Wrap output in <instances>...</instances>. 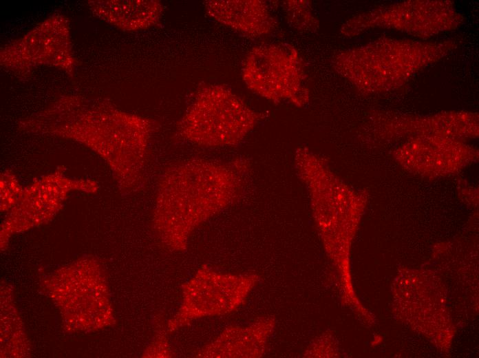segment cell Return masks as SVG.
Segmentation results:
<instances>
[{
    "label": "cell",
    "instance_id": "obj_1",
    "mask_svg": "<svg viewBox=\"0 0 479 358\" xmlns=\"http://www.w3.org/2000/svg\"><path fill=\"white\" fill-rule=\"evenodd\" d=\"M246 170L242 160L192 159L168 166L159 180L156 207L158 230L166 245L184 249L199 224L240 194Z\"/></svg>",
    "mask_w": 479,
    "mask_h": 358
},
{
    "label": "cell",
    "instance_id": "obj_2",
    "mask_svg": "<svg viewBox=\"0 0 479 358\" xmlns=\"http://www.w3.org/2000/svg\"><path fill=\"white\" fill-rule=\"evenodd\" d=\"M262 119L228 87L205 84L195 92L177 126L178 135L206 147L240 143Z\"/></svg>",
    "mask_w": 479,
    "mask_h": 358
},
{
    "label": "cell",
    "instance_id": "obj_3",
    "mask_svg": "<svg viewBox=\"0 0 479 358\" xmlns=\"http://www.w3.org/2000/svg\"><path fill=\"white\" fill-rule=\"evenodd\" d=\"M304 74L299 54L288 45L256 46L242 65L243 79L254 92L273 101L288 100L297 105L307 103L309 96Z\"/></svg>",
    "mask_w": 479,
    "mask_h": 358
},
{
    "label": "cell",
    "instance_id": "obj_4",
    "mask_svg": "<svg viewBox=\"0 0 479 358\" xmlns=\"http://www.w3.org/2000/svg\"><path fill=\"white\" fill-rule=\"evenodd\" d=\"M68 19L54 14L21 38L1 48V65L27 78L39 65L58 67L72 75L76 65Z\"/></svg>",
    "mask_w": 479,
    "mask_h": 358
},
{
    "label": "cell",
    "instance_id": "obj_5",
    "mask_svg": "<svg viewBox=\"0 0 479 358\" xmlns=\"http://www.w3.org/2000/svg\"><path fill=\"white\" fill-rule=\"evenodd\" d=\"M209 15L221 23L252 37L270 32L276 21L262 1H217L204 2Z\"/></svg>",
    "mask_w": 479,
    "mask_h": 358
},
{
    "label": "cell",
    "instance_id": "obj_6",
    "mask_svg": "<svg viewBox=\"0 0 479 358\" xmlns=\"http://www.w3.org/2000/svg\"><path fill=\"white\" fill-rule=\"evenodd\" d=\"M94 14L125 31L145 30L157 25L164 7L156 0H98L88 1Z\"/></svg>",
    "mask_w": 479,
    "mask_h": 358
},
{
    "label": "cell",
    "instance_id": "obj_7",
    "mask_svg": "<svg viewBox=\"0 0 479 358\" xmlns=\"http://www.w3.org/2000/svg\"><path fill=\"white\" fill-rule=\"evenodd\" d=\"M284 9L293 26L304 30H314L317 26L309 3L305 1H286Z\"/></svg>",
    "mask_w": 479,
    "mask_h": 358
}]
</instances>
